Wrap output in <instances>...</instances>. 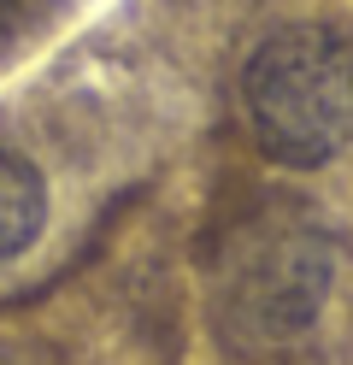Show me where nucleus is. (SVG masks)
<instances>
[{"label":"nucleus","mask_w":353,"mask_h":365,"mask_svg":"<svg viewBox=\"0 0 353 365\" xmlns=\"http://www.w3.org/2000/svg\"><path fill=\"white\" fill-rule=\"evenodd\" d=\"M242 112L259 153L318 171L353 148V36L324 24L271 30L242 65Z\"/></svg>","instance_id":"nucleus-1"},{"label":"nucleus","mask_w":353,"mask_h":365,"mask_svg":"<svg viewBox=\"0 0 353 365\" xmlns=\"http://www.w3.org/2000/svg\"><path fill=\"white\" fill-rule=\"evenodd\" d=\"M342 242L318 212L253 218L218 265V318L242 341H295L318 324Z\"/></svg>","instance_id":"nucleus-2"},{"label":"nucleus","mask_w":353,"mask_h":365,"mask_svg":"<svg viewBox=\"0 0 353 365\" xmlns=\"http://www.w3.org/2000/svg\"><path fill=\"white\" fill-rule=\"evenodd\" d=\"M47 224V182L24 153L0 148V259H18Z\"/></svg>","instance_id":"nucleus-3"},{"label":"nucleus","mask_w":353,"mask_h":365,"mask_svg":"<svg viewBox=\"0 0 353 365\" xmlns=\"http://www.w3.org/2000/svg\"><path fill=\"white\" fill-rule=\"evenodd\" d=\"M18 6H24V0H0V30H6L12 18H18Z\"/></svg>","instance_id":"nucleus-4"}]
</instances>
